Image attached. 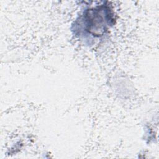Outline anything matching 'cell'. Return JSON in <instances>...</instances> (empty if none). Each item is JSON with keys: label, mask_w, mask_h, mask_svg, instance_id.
<instances>
[{"label": "cell", "mask_w": 159, "mask_h": 159, "mask_svg": "<svg viewBox=\"0 0 159 159\" xmlns=\"http://www.w3.org/2000/svg\"><path fill=\"white\" fill-rule=\"evenodd\" d=\"M101 16H96L91 14L90 16L87 14L85 22L86 23L87 30L92 34L94 36H101L107 30V27L109 24L108 20H104V18L101 17Z\"/></svg>", "instance_id": "6da1fadb"}]
</instances>
